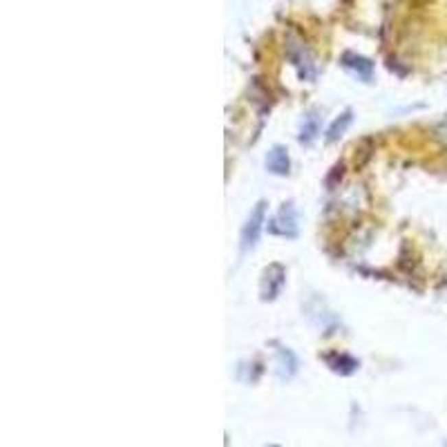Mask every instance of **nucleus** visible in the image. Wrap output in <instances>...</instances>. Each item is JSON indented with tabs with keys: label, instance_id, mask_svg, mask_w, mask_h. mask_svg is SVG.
I'll return each mask as SVG.
<instances>
[{
	"label": "nucleus",
	"instance_id": "nucleus-5",
	"mask_svg": "<svg viewBox=\"0 0 447 447\" xmlns=\"http://www.w3.org/2000/svg\"><path fill=\"white\" fill-rule=\"evenodd\" d=\"M345 65L349 67V69H354V72L360 76V78H365V81H369L371 78V72H374V65L369 63L367 58H363V56H358V54H345Z\"/></svg>",
	"mask_w": 447,
	"mask_h": 447
},
{
	"label": "nucleus",
	"instance_id": "nucleus-1",
	"mask_svg": "<svg viewBox=\"0 0 447 447\" xmlns=\"http://www.w3.org/2000/svg\"><path fill=\"white\" fill-rule=\"evenodd\" d=\"M264 217H266V204L260 201V204L253 208V213L249 215L247 224H244V229H242V251L244 253L257 244L260 233L264 229Z\"/></svg>",
	"mask_w": 447,
	"mask_h": 447
},
{
	"label": "nucleus",
	"instance_id": "nucleus-7",
	"mask_svg": "<svg viewBox=\"0 0 447 447\" xmlns=\"http://www.w3.org/2000/svg\"><path fill=\"white\" fill-rule=\"evenodd\" d=\"M318 128H320V124H318V117L311 115L304 119V126H302V133H300V141L302 144H311L313 139H315V135H318Z\"/></svg>",
	"mask_w": 447,
	"mask_h": 447
},
{
	"label": "nucleus",
	"instance_id": "nucleus-6",
	"mask_svg": "<svg viewBox=\"0 0 447 447\" xmlns=\"http://www.w3.org/2000/svg\"><path fill=\"white\" fill-rule=\"evenodd\" d=\"M349 124H352V112H345L343 117L336 119V121H333V124H331L329 133H327V141H336V139L343 137V133L347 130Z\"/></svg>",
	"mask_w": 447,
	"mask_h": 447
},
{
	"label": "nucleus",
	"instance_id": "nucleus-3",
	"mask_svg": "<svg viewBox=\"0 0 447 447\" xmlns=\"http://www.w3.org/2000/svg\"><path fill=\"white\" fill-rule=\"evenodd\" d=\"M284 268L279 264H271L266 271H264V277H262V300L264 302H271L275 300L277 293L282 291V284H284Z\"/></svg>",
	"mask_w": 447,
	"mask_h": 447
},
{
	"label": "nucleus",
	"instance_id": "nucleus-2",
	"mask_svg": "<svg viewBox=\"0 0 447 447\" xmlns=\"http://www.w3.org/2000/svg\"><path fill=\"white\" fill-rule=\"evenodd\" d=\"M268 231L273 235H282V238H295V233H297L295 208L291 204H284V208L271 219Z\"/></svg>",
	"mask_w": 447,
	"mask_h": 447
},
{
	"label": "nucleus",
	"instance_id": "nucleus-8",
	"mask_svg": "<svg viewBox=\"0 0 447 447\" xmlns=\"http://www.w3.org/2000/svg\"><path fill=\"white\" fill-rule=\"evenodd\" d=\"M271 447H275V445H271Z\"/></svg>",
	"mask_w": 447,
	"mask_h": 447
},
{
	"label": "nucleus",
	"instance_id": "nucleus-4",
	"mask_svg": "<svg viewBox=\"0 0 447 447\" xmlns=\"http://www.w3.org/2000/svg\"><path fill=\"white\" fill-rule=\"evenodd\" d=\"M266 168L273 174H286L291 168V161H288V154L282 146L271 148V152L266 154Z\"/></svg>",
	"mask_w": 447,
	"mask_h": 447
}]
</instances>
